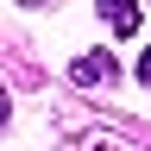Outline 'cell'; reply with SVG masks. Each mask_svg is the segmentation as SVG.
<instances>
[{
    "label": "cell",
    "instance_id": "6da1fadb",
    "mask_svg": "<svg viewBox=\"0 0 151 151\" xmlns=\"http://www.w3.org/2000/svg\"><path fill=\"white\" fill-rule=\"evenodd\" d=\"M113 76H120V69H113V57L107 50H88V57H76V63H69V82H82V88H94V82H113Z\"/></svg>",
    "mask_w": 151,
    "mask_h": 151
},
{
    "label": "cell",
    "instance_id": "7a4b0ae2",
    "mask_svg": "<svg viewBox=\"0 0 151 151\" xmlns=\"http://www.w3.org/2000/svg\"><path fill=\"white\" fill-rule=\"evenodd\" d=\"M94 13H101L120 38H132V32H139V6H132V0H94Z\"/></svg>",
    "mask_w": 151,
    "mask_h": 151
},
{
    "label": "cell",
    "instance_id": "3957f363",
    "mask_svg": "<svg viewBox=\"0 0 151 151\" xmlns=\"http://www.w3.org/2000/svg\"><path fill=\"white\" fill-rule=\"evenodd\" d=\"M139 82H145V88H151V50H145V57H139Z\"/></svg>",
    "mask_w": 151,
    "mask_h": 151
},
{
    "label": "cell",
    "instance_id": "277c9868",
    "mask_svg": "<svg viewBox=\"0 0 151 151\" xmlns=\"http://www.w3.org/2000/svg\"><path fill=\"white\" fill-rule=\"evenodd\" d=\"M25 6H38V0H25Z\"/></svg>",
    "mask_w": 151,
    "mask_h": 151
}]
</instances>
